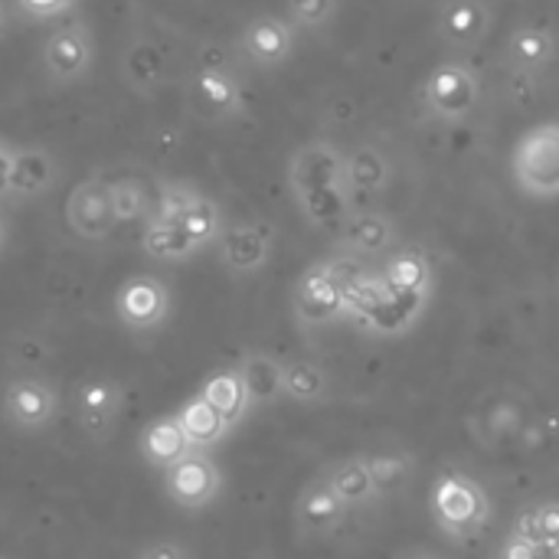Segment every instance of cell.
<instances>
[{"instance_id":"obj_35","label":"cell","mask_w":559,"mask_h":559,"mask_svg":"<svg viewBox=\"0 0 559 559\" xmlns=\"http://www.w3.org/2000/svg\"><path fill=\"white\" fill-rule=\"evenodd\" d=\"M373 472H377L380 491H386L396 481H403V475L409 472V459H403V455H377L373 459Z\"/></svg>"},{"instance_id":"obj_39","label":"cell","mask_w":559,"mask_h":559,"mask_svg":"<svg viewBox=\"0 0 559 559\" xmlns=\"http://www.w3.org/2000/svg\"><path fill=\"white\" fill-rule=\"evenodd\" d=\"M534 554H537V547H534L531 540H524L521 534H511V537L501 544L498 559H534Z\"/></svg>"},{"instance_id":"obj_33","label":"cell","mask_w":559,"mask_h":559,"mask_svg":"<svg viewBox=\"0 0 559 559\" xmlns=\"http://www.w3.org/2000/svg\"><path fill=\"white\" fill-rule=\"evenodd\" d=\"M341 0H285V16L298 33H324L334 26Z\"/></svg>"},{"instance_id":"obj_25","label":"cell","mask_w":559,"mask_h":559,"mask_svg":"<svg viewBox=\"0 0 559 559\" xmlns=\"http://www.w3.org/2000/svg\"><path fill=\"white\" fill-rule=\"evenodd\" d=\"M324 478L331 481V488L337 491V498L347 508H360L370 504L373 498H380V485H377V472H373V459L357 455V459H344L337 462L331 472H324Z\"/></svg>"},{"instance_id":"obj_41","label":"cell","mask_w":559,"mask_h":559,"mask_svg":"<svg viewBox=\"0 0 559 559\" xmlns=\"http://www.w3.org/2000/svg\"><path fill=\"white\" fill-rule=\"evenodd\" d=\"M7 26H10V13H7V7H3V0H0V36L7 33Z\"/></svg>"},{"instance_id":"obj_5","label":"cell","mask_w":559,"mask_h":559,"mask_svg":"<svg viewBox=\"0 0 559 559\" xmlns=\"http://www.w3.org/2000/svg\"><path fill=\"white\" fill-rule=\"evenodd\" d=\"M429 511L436 518V524L459 537V540H468L475 534H481L491 521V501H488V491L462 475V472H445L436 485H432V495H429Z\"/></svg>"},{"instance_id":"obj_29","label":"cell","mask_w":559,"mask_h":559,"mask_svg":"<svg viewBox=\"0 0 559 559\" xmlns=\"http://www.w3.org/2000/svg\"><path fill=\"white\" fill-rule=\"evenodd\" d=\"M429 308V295L423 298H400V295H390L373 314H367L364 321H357L367 334H377V337H400L406 334L413 324H419V318L426 314Z\"/></svg>"},{"instance_id":"obj_7","label":"cell","mask_w":559,"mask_h":559,"mask_svg":"<svg viewBox=\"0 0 559 559\" xmlns=\"http://www.w3.org/2000/svg\"><path fill=\"white\" fill-rule=\"evenodd\" d=\"M39 66L49 85H75L88 79L95 66V33L85 20H69L56 26L39 49Z\"/></svg>"},{"instance_id":"obj_17","label":"cell","mask_w":559,"mask_h":559,"mask_svg":"<svg viewBox=\"0 0 559 559\" xmlns=\"http://www.w3.org/2000/svg\"><path fill=\"white\" fill-rule=\"evenodd\" d=\"M400 242V229L396 219L377 206H357L347 223L341 226V246L344 255L370 262V259H383L390 252H396Z\"/></svg>"},{"instance_id":"obj_16","label":"cell","mask_w":559,"mask_h":559,"mask_svg":"<svg viewBox=\"0 0 559 559\" xmlns=\"http://www.w3.org/2000/svg\"><path fill=\"white\" fill-rule=\"evenodd\" d=\"M495 26L491 0H442L436 13V36L452 52H475Z\"/></svg>"},{"instance_id":"obj_8","label":"cell","mask_w":559,"mask_h":559,"mask_svg":"<svg viewBox=\"0 0 559 559\" xmlns=\"http://www.w3.org/2000/svg\"><path fill=\"white\" fill-rule=\"evenodd\" d=\"M174 295L157 275H131L115 292V318L131 334H154L170 321Z\"/></svg>"},{"instance_id":"obj_3","label":"cell","mask_w":559,"mask_h":559,"mask_svg":"<svg viewBox=\"0 0 559 559\" xmlns=\"http://www.w3.org/2000/svg\"><path fill=\"white\" fill-rule=\"evenodd\" d=\"M354 265H360V259H350L341 252V255L321 259L301 272V278L295 282V292H292V311L305 331H318V328H328V324L347 318L344 278Z\"/></svg>"},{"instance_id":"obj_6","label":"cell","mask_w":559,"mask_h":559,"mask_svg":"<svg viewBox=\"0 0 559 559\" xmlns=\"http://www.w3.org/2000/svg\"><path fill=\"white\" fill-rule=\"evenodd\" d=\"M190 102L203 118L213 121H236L246 115V82L229 56L203 59L190 75Z\"/></svg>"},{"instance_id":"obj_21","label":"cell","mask_w":559,"mask_h":559,"mask_svg":"<svg viewBox=\"0 0 559 559\" xmlns=\"http://www.w3.org/2000/svg\"><path fill=\"white\" fill-rule=\"evenodd\" d=\"M347 504L337 498V491L331 488V481L321 475L314 481H308L295 501V524L305 537H324L331 531L341 527V521L347 518Z\"/></svg>"},{"instance_id":"obj_22","label":"cell","mask_w":559,"mask_h":559,"mask_svg":"<svg viewBox=\"0 0 559 559\" xmlns=\"http://www.w3.org/2000/svg\"><path fill=\"white\" fill-rule=\"evenodd\" d=\"M138 452H141V459H144L147 468L167 472L170 465H177V462H180L183 455H190L193 449H190V442H187V436H183V429H180L177 413H170V416L151 419V423L141 429V436H138Z\"/></svg>"},{"instance_id":"obj_27","label":"cell","mask_w":559,"mask_h":559,"mask_svg":"<svg viewBox=\"0 0 559 559\" xmlns=\"http://www.w3.org/2000/svg\"><path fill=\"white\" fill-rule=\"evenodd\" d=\"M141 249H144V255H147V259H154V262H167V265H174V262H187V259H193L197 252H203V249H200L187 233H183V226H180V223H174V219H157V216H151V219L144 223Z\"/></svg>"},{"instance_id":"obj_43","label":"cell","mask_w":559,"mask_h":559,"mask_svg":"<svg viewBox=\"0 0 559 559\" xmlns=\"http://www.w3.org/2000/svg\"><path fill=\"white\" fill-rule=\"evenodd\" d=\"M3 246H7V219L0 213V252H3Z\"/></svg>"},{"instance_id":"obj_13","label":"cell","mask_w":559,"mask_h":559,"mask_svg":"<svg viewBox=\"0 0 559 559\" xmlns=\"http://www.w3.org/2000/svg\"><path fill=\"white\" fill-rule=\"evenodd\" d=\"M559 59L557 33L547 23H518L501 49V66L511 79H537L547 69H554Z\"/></svg>"},{"instance_id":"obj_23","label":"cell","mask_w":559,"mask_h":559,"mask_svg":"<svg viewBox=\"0 0 559 559\" xmlns=\"http://www.w3.org/2000/svg\"><path fill=\"white\" fill-rule=\"evenodd\" d=\"M380 275L386 282V288L400 298H423L432 295V262L423 249H396L386 255V262L380 265Z\"/></svg>"},{"instance_id":"obj_11","label":"cell","mask_w":559,"mask_h":559,"mask_svg":"<svg viewBox=\"0 0 559 559\" xmlns=\"http://www.w3.org/2000/svg\"><path fill=\"white\" fill-rule=\"evenodd\" d=\"M223 491V472L210 452H190L164 472V495L180 511H206Z\"/></svg>"},{"instance_id":"obj_44","label":"cell","mask_w":559,"mask_h":559,"mask_svg":"<svg viewBox=\"0 0 559 559\" xmlns=\"http://www.w3.org/2000/svg\"><path fill=\"white\" fill-rule=\"evenodd\" d=\"M0 559H7V557H0Z\"/></svg>"},{"instance_id":"obj_42","label":"cell","mask_w":559,"mask_h":559,"mask_svg":"<svg viewBox=\"0 0 559 559\" xmlns=\"http://www.w3.org/2000/svg\"><path fill=\"white\" fill-rule=\"evenodd\" d=\"M534 559H559V550H544V547H537Z\"/></svg>"},{"instance_id":"obj_28","label":"cell","mask_w":559,"mask_h":559,"mask_svg":"<svg viewBox=\"0 0 559 559\" xmlns=\"http://www.w3.org/2000/svg\"><path fill=\"white\" fill-rule=\"evenodd\" d=\"M200 396L236 429L242 419H246V413L252 409L249 406V396H246V386H242V377H239V370L236 367H223V370H216V373H210L206 377V383L200 386Z\"/></svg>"},{"instance_id":"obj_37","label":"cell","mask_w":559,"mask_h":559,"mask_svg":"<svg viewBox=\"0 0 559 559\" xmlns=\"http://www.w3.org/2000/svg\"><path fill=\"white\" fill-rule=\"evenodd\" d=\"M134 559H193V554H190L187 544L164 537V540H151L147 547H141Z\"/></svg>"},{"instance_id":"obj_4","label":"cell","mask_w":559,"mask_h":559,"mask_svg":"<svg viewBox=\"0 0 559 559\" xmlns=\"http://www.w3.org/2000/svg\"><path fill=\"white\" fill-rule=\"evenodd\" d=\"M514 187L531 200L559 197V118L527 128L511 147Z\"/></svg>"},{"instance_id":"obj_26","label":"cell","mask_w":559,"mask_h":559,"mask_svg":"<svg viewBox=\"0 0 559 559\" xmlns=\"http://www.w3.org/2000/svg\"><path fill=\"white\" fill-rule=\"evenodd\" d=\"M177 419H180V429H183V436H187V442H190L193 452H210L213 445H219L233 432V426L200 393L190 396L177 409Z\"/></svg>"},{"instance_id":"obj_34","label":"cell","mask_w":559,"mask_h":559,"mask_svg":"<svg viewBox=\"0 0 559 559\" xmlns=\"http://www.w3.org/2000/svg\"><path fill=\"white\" fill-rule=\"evenodd\" d=\"M200 197H203V190H197L187 180H164V183H157V193H154V216L157 219H177Z\"/></svg>"},{"instance_id":"obj_15","label":"cell","mask_w":559,"mask_h":559,"mask_svg":"<svg viewBox=\"0 0 559 559\" xmlns=\"http://www.w3.org/2000/svg\"><path fill=\"white\" fill-rule=\"evenodd\" d=\"M66 223L69 229L85 239V242H102L115 233L118 219L111 210V193H108V180L102 177H85L79 180L69 197H66Z\"/></svg>"},{"instance_id":"obj_12","label":"cell","mask_w":559,"mask_h":559,"mask_svg":"<svg viewBox=\"0 0 559 559\" xmlns=\"http://www.w3.org/2000/svg\"><path fill=\"white\" fill-rule=\"evenodd\" d=\"M298 29L282 13H259L252 16L236 36V56L252 69H278L295 52Z\"/></svg>"},{"instance_id":"obj_2","label":"cell","mask_w":559,"mask_h":559,"mask_svg":"<svg viewBox=\"0 0 559 559\" xmlns=\"http://www.w3.org/2000/svg\"><path fill=\"white\" fill-rule=\"evenodd\" d=\"M481 75L465 59H445L429 69V75L419 85V105L423 115L436 124L459 128L481 108Z\"/></svg>"},{"instance_id":"obj_30","label":"cell","mask_w":559,"mask_h":559,"mask_svg":"<svg viewBox=\"0 0 559 559\" xmlns=\"http://www.w3.org/2000/svg\"><path fill=\"white\" fill-rule=\"evenodd\" d=\"M282 393L298 406H321L331 393L328 370L314 360H288L282 370Z\"/></svg>"},{"instance_id":"obj_19","label":"cell","mask_w":559,"mask_h":559,"mask_svg":"<svg viewBox=\"0 0 559 559\" xmlns=\"http://www.w3.org/2000/svg\"><path fill=\"white\" fill-rule=\"evenodd\" d=\"M121 79L134 95H157L170 82V56H167V49L154 36L138 33L124 46Z\"/></svg>"},{"instance_id":"obj_24","label":"cell","mask_w":559,"mask_h":559,"mask_svg":"<svg viewBox=\"0 0 559 559\" xmlns=\"http://www.w3.org/2000/svg\"><path fill=\"white\" fill-rule=\"evenodd\" d=\"M236 370H239V377H242L249 406H272V403L285 400V393H282V370H285V364L275 360L272 354H265V350H249V354L236 364Z\"/></svg>"},{"instance_id":"obj_14","label":"cell","mask_w":559,"mask_h":559,"mask_svg":"<svg viewBox=\"0 0 559 559\" xmlns=\"http://www.w3.org/2000/svg\"><path fill=\"white\" fill-rule=\"evenodd\" d=\"M124 413V386L111 377H88L75 390V423L88 442H108Z\"/></svg>"},{"instance_id":"obj_1","label":"cell","mask_w":559,"mask_h":559,"mask_svg":"<svg viewBox=\"0 0 559 559\" xmlns=\"http://www.w3.org/2000/svg\"><path fill=\"white\" fill-rule=\"evenodd\" d=\"M288 190L314 229H341L357 210L347 187L344 147L331 138H311L288 157Z\"/></svg>"},{"instance_id":"obj_31","label":"cell","mask_w":559,"mask_h":559,"mask_svg":"<svg viewBox=\"0 0 559 559\" xmlns=\"http://www.w3.org/2000/svg\"><path fill=\"white\" fill-rule=\"evenodd\" d=\"M108 193H111V210L118 223H147L154 216V193L144 180L138 177H118L108 180Z\"/></svg>"},{"instance_id":"obj_9","label":"cell","mask_w":559,"mask_h":559,"mask_svg":"<svg viewBox=\"0 0 559 559\" xmlns=\"http://www.w3.org/2000/svg\"><path fill=\"white\" fill-rule=\"evenodd\" d=\"M275 252V226L269 219H239L226 223L219 242H216V259L233 278H249L269 265Z\"/></svg>"},{"instance_id":"obj_18","label":"cell","mask_w":559,"mask_h":559,"mask_svg":"<svg viewBox=\"0 0 559 559\" xmlns=\"http://www.w3.org/2000/svg\"><path fill=\"white\" fill-rule=\"evenodd\" d=\"M344 160H347V187L354 203H370L393 187L396 167L380 144L360 141L354 147H344Z\"/></svg>"},{"instance_id":"obj_10","label":"cell","mask_w":559,"mask_h":559,"mask_svg":"<svg viewBox=\"0 0 559 559\" xmlns=\"http://www.w3.org/2000/svg\"><path fill=\"white\" fill-rule=\"evenodd\" d=\"M59 406H62L59 390L43 377H16V380H10L7 390H3V403H0L3 419L23 436L46 432L56 423Z\"/></svg>"},{"instance_id":"obj_36","label":"cell","mask_w":559,"mask_h":559,"mask_svg":"<svg viewBox=\"0 0 559 559\" xmlns=\"http://www.w3.org/2000/svg\"><path fill=\"white\" fill-rule=\"evenodd\" d=\"M75 0H16V7L29 16V20H56L66 10H72Z\"/></svg>"},{"instance_id":"obj_32","label":"cell","mask_w":559,"mask_h":559,"mask_svg":"<svg viewBox=\"0 0 559 559\" xmlns=\"http://www.w3.org/2000/svg\"><path fill=\"white\" fill-rule=\"evenodd\" d=\"M514 534L531 540L534 547L544 550H559V501H544L527 511H521Z\"/></svg>"},{"instance_id":"obj_40","label":"cell","mask_w":559,"mask_h":559,"mask_svg":"<svg viewBox=\"0 0 559 559\" xmlns=\"http://www.w3.org/2000/svg\"><path fill=\"white\" fill-rule=\"evenodd\" d=\"M400 559H445L442 554H432V550H409V554H403Z\"/></svg>"},{"instance_id":"obj_38","label":"cell","mask_w":559,"mask_h":559,"mask_svg":"<svg viewBox=\"0 0 559 559\" xmlns=\"http://www.w3.org/2000/svg\"><path fill=\"white\" fill-rule=\"evenodd\" d=\"M13 157L16 144L0 138V200H10V177H13Z\"/></svg>"},{"instance_id":"obj_20","label":"cell","mask_w":559,"mask_h":559,"mask_svg":"<svg viewBox=\"0 0 559 559\" xmlns=\"http://www.w3.org/2000/svg\"><path fill=\"white\" fill-rule=\"evenodd\" d=\"M59 183V160L43 144H16L13 177H10V200L29 203L46 197Z\"/></svg>"}]
</instances>
